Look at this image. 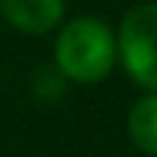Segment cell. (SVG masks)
Instances as JSON below:
<instances>
[{
	"label": "cell",
	"mask_w": 157,
	"mask_h": 157,
	"mask_svg": "<svg viewBox=\"0 0 157 157\" xmlns=\"http://www.w3.org/2000/svg\"><path fill=\"white\" fill-rule=\"evenodd\" d=\"M127 130L144 155H157V94L141 97L127 116Z\"/></svg>",
	"instance_id": "obj_4"
},
{
	"label": "cell",
	"mask_w": 157,
	"mask_h": 157,
	"mask_svg": "<svg viewBox=\"0 0 157 157\" xmlns=\"http://www.w3.org/2000/svg\"><path fill=\"white\" fill-rule=\"evenodd\" d=\"M116 52L138 86L157 91V3H144L121 19Z\"/></svg>",
	"instance_id": "obj_2"
},
{
	"label": "cell",
	"mask_w": 157,
	"mask_h": 157,
	"mask_svg": "<svg viewBox=\"0 0 157 157\" xmlns=\"http://www.w3.org/2000/svg\"><path fill=\"white\" fill-rule=\"evenodd\" d=\"M66 91V77L58 66H39L33 75V94L41 102H55Z\"/></svg>",
	"instance_id": "obj_5"
},
{
	"label": "cell",
	"mask_w": 157,
	"mask_h": 157,
	"mask_svg": "<svg viewBox=\"0 0 157 157\" xmlns=\"http://www.w3.org/2000/svg\"><path fill=\"white\" fill-rule=\"evenodd\" d=\"M0 14L22 33H47L63 17V0H0Z\"/></svg>",
	"instance_id": "obj_3"
},
{
	"label": "cell",
	"mask_w": 157,
	"mask_h": 157,
	"mask_svg": "<svg viewBox=\"0 0 157 157\" xmlns=\"http://www.w3.org/2000/svg\"><path fill=\"white\" fill-rule=\"evenodd\" d=\"M116 63V39L94 17L72 19L55 39V66L66 80L99 83Z\"/></svg>",
	"instance_id": "obj_1"
}]
</instances>
